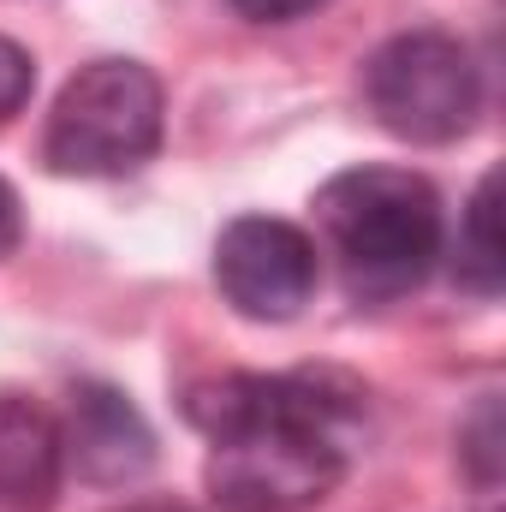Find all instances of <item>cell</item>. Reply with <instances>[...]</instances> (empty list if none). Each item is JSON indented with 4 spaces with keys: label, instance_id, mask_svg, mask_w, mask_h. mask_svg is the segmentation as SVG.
I'll use <instances>...</instances> for the list:
<instances>
[{
    "label": "cell",
    "instance_id": "6da1fadb",
    "mask_svg": "<svg viewBox=\"0 0 506 512\" xmlns=\"http://www.w3.org/2000/svg\"><path fill=\"white\" fill-rule=\"evenodd\" d=\"M364 393L334 376H215L185 393V417L209 435V501L221 512H298L346 477V429Z\"/></svg>",
    "mask_w": 506,
    "mask_h": 512
},
{
    "label": "cell",
    "instance_id": "7a4b0ae2",
    "mask_svg": "<svg viewBox=\"0 0 506 512\" xmlns=\"http://www.w3.org/2000/svg\"><path fill=\"white\" fill-rule=\"evenodd\" d=\"M316 227L346 274V292L381 304L411 286L441 256V197L411 167H346L316 191Z\"/></svg>",
    "mask_w": 506,
    "mask_h": 512
},
{
    "label": "cell",
    "instance_id": "3957f363",
    "mask_svg": "<svg viewBox=\"0 0 506 512\" xmlns=\"http://www.w3.org/2000/svg\"><path fill=\"white\" fill-rule=\"evenodd\" d=\"M161 149V84L137 60H90L66 78L42 155L66 179H114Z\"/></svg>",
    "mask_w": 506,
    "mask_h": 512
},
{
    "label": "cell",
    "instance_id": "277c9868",
    "mask_svg": "<svg viewBox=\"0 0 506 512\" xmlns=\"http://www.w3.org/2000/svg\"><path fill=\"white\" fill-rule=\"evenodd\" d=\"M364 102H370L376 126L399 143H453L471 131L477 108H483V78L459 36L405 30L370 54Z\"/></svg>",
    "mask_w": 506,
    "mask_h": 512
},
{
    "label": "cell",
    "instance_id": "5b68a950",
    "mask_svg": "<svg viewBox=\"0 0 506 512\" xmlns=\"http://www.w3.org/2000/svg\"><path fill=\"white\" fill-rule=\"evenodd\" d=\"M316 239L280 215H239L215 239V286L251 322H292L316 298Z\"/></svg>",
    "mask_w": 506,
    "mask_h": 512
},
{
    "label": "cell",
    "instance_id": "8992f818",
    "mask_svg": "<svg viewBox=\"0 0 506 512\" xmlns=\"http://www.w3.org/2000/svg\"><path fill=\"white\" fill-rule=\"evenodd\" d=\"M60 447H66V465L96 489H126L155 465V435H149L143 411L120 387H102V382H84L72 393Z\"/></svg>",
    "mask_w": 506,
    "mask_h": 512
},
{
    "label": "cell",
    "instance_id": "52a82bcc",
    "mask_svg": "<svg viewBox=\"0 0 506 512\" xmlns=\"http://www.w3.org/2000/svg\"><path fill=\"white\" fill-rule=\"evenodd\" d=\"M60 483V423L24 393H0V512H54Z\"/></svg>",
    "mask_w": 506,
    "mask_h": 512
},
{
    "label": "cell",
    "instance_id": "ba28073f",
    "mask_svg": "<svg viewBox=\"0 0 506 512\" xmlns=\"http://www.w3.org/2000/svg\"><path fill=\"white\" fill-rule=\"evenodd\" d=\"M495 197H501V173H489L465 209L459 227V280L471 292H501L506 280V256H501V233H495Z\"/></svg>",
    "mask_w": 506,
    "mask_h": 512
},
{
    "label": "cell",
    "instance_id": "9c48e42d",
    "mask_svg": "<svg viewBox=\"0 0 506 512\" xmlns=\"http://www.w3.org/2000/svg\"><path fill=\"white\" fill-rule=\"evenodd\" d=\"M459 447H465L471 477H477L483 489H495V483H501V399H495V393H489V399L477 405V417L459 429Z\"/></svg>",
    "mask_w": 506,
    "mask_h": 512
},
{
    "label": "cell",
    "instance_id": "30bf717a",
    "mask_svg": "<svg viewBox=\"0 0 506 512\" xmlns=\"http://www.w3.org/2000/svg\"><path fill=\"white\" fill-rule=\"evenodd\" d=\"M30 90H36V66H30V54H24L12 36H0V126H6L12 114H24Z\"/></svg>",
    "mask_w": 506,
    "mask_h": 512
},
{
    "label": "cell",
    "instance_id": "8fae6325",
    "mask_svg": "<svg viewBox=\"0 0 506 512\" xmlns=\"http://www.w3.org/2000/svg\"><path fill=\"white\" fill-rule=\"evenodd\" d=\"M245 18L256 24H292V18H304V12H316V6H328V0H233Z\"/></svg>",
    "mask_w": 506,
    "mask_h": 512
},
{
    "label": "cell",
    "instance_id": "7c38bea8",
    "mask_svg": "<svg viewBox=\"0 0 506 512\" xmlns=\"http://www.w3.org/2000/svg\"><path fill=\"white\" fill-rule=\"evenodd\" d=\"M18 239V197H12V185L0 179V251Z\"/></svg>",
    "mask_w": 506,
    "mask_h": 512
}]
</instances>
